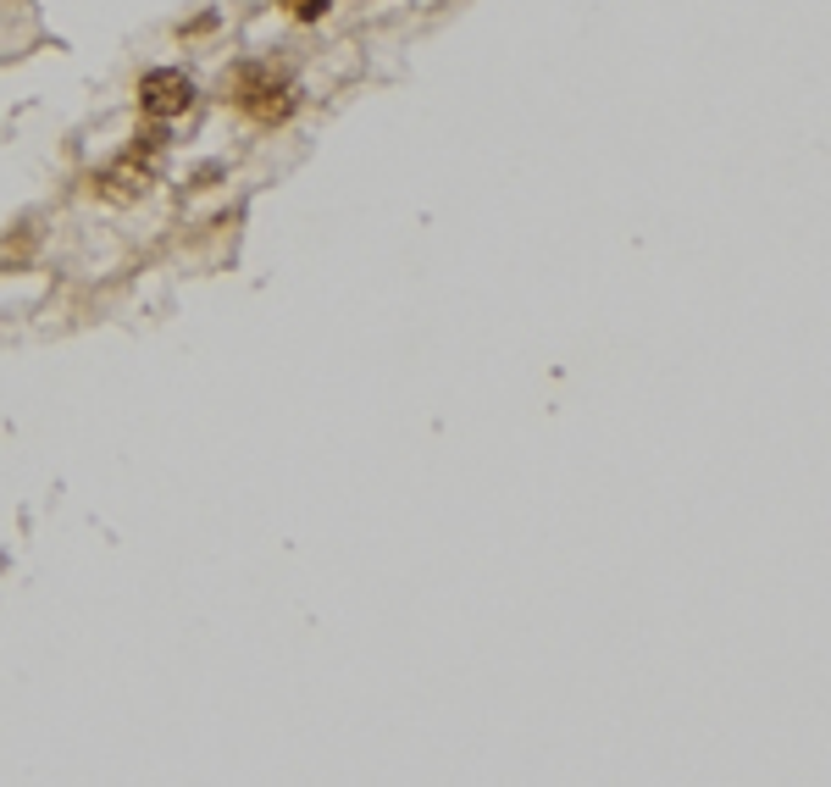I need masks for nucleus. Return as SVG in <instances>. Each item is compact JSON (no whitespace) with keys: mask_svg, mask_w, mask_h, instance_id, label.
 Here are the masks:
<instances>
[{"mask_svg":"<svg viewBox=\"0 0 831 787\" xmlns=\"http://www.w3.org/2000/svg\"><path fill=\"white\" fill-rule=\"evenodd\" d=\"M189 101H194V84H189V73H178V67H156V73L139 78V112H145L150 123L183 117Z\"/></svg>","mask_w":831,"mask_h":787,"instance_id":"f03ea898","label":"nucleus"},{"mask_svg":"<svg viewBox=\"0 0 831 787\" xmlns=\"http://www.w3.org/2000/svg\"><path fill=\"white\" fill-rule=\"evenodd\" d=\"M167 139H172V134H167L161 123H150V128H139V139H134V156H145V161H161V156H167Z\"/></svg>","mask_w":831,"mask_h":787,"instance_id":"20e7f679","label":"nucleus"},{"mask_svg":"<svg viewBox=\"0 0 831 787\" xmlns=\"http://www.w3.org/2000/svg\"><path fill=\"white\" fill-rule=\"evenodd\" d=\"M228 101L244 112V117H255V123H288L294 117V106H299V90H294V78L288 73H277V67H239L233 78H228Z\"/></svg>","mask_w":831,"mask_h":787,"instance_id":"f257e3e1","label":"nucleus"},{"mask_svg":"<svg viewBox=\"0 0 831 787\" xmlns=\"http://www.w3.org/2000/svg\"><path fill=\"white\" fill-rule=\"evenodd\" d=\"M150 183H156V161H145V156H123V161H112L106 172H95V189L112 200V206H134V200H145L150 195Z\"/></svg>","mask_w":831,"mask_h":787,"instance_id":"7ed1b4c3","label":"nucleus"},{"mask_svg":"<svg viewBox=\"0 0 831 787\" xmlns=\"http://www.w3.org/2000/svg\"><path fill=\"white\" fill-rule=\"evenodd\" d=\"M327 7H333V0H283V12H288L294 23H322Z\"/></svg>","mask_w":831,"mask_h":787,"instance_id":"39448f33","label":"nucleus"}]
</instances>
